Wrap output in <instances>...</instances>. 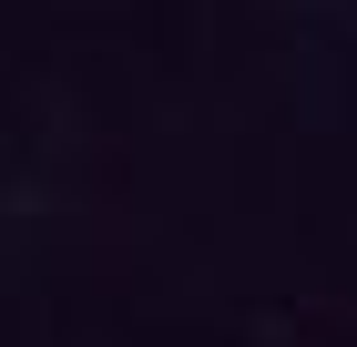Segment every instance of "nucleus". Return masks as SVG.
I'll return each mask as SVG.
<instances>
[]
</instances>
